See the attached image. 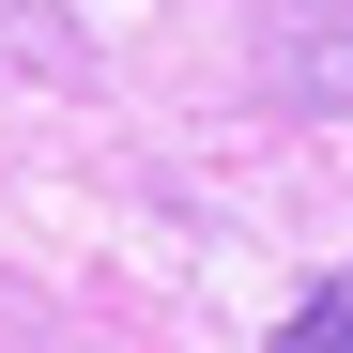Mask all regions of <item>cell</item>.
<instances>
[{
    "instance_id": "cell-1",
    "label": "cell",
    "mask_w": 353,
    "mask_h": 353,
    "mask_svg": "<svg viewBox=\"0 0 353 353\" xmlns=\"http://www.w3.org/2000/svg\"><path fill=\"white\" fill-rule=\"evenodd\" d=\"M276 353H353V261H338V276L307 292V307L276 323Z\"/></svg>"
}]
</instances>
